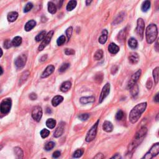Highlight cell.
Here are the masks:
<instances>
[{
    "label": "cell",
    "mask_w": 159,
    "mask_h": 159,
    "mask_svg": "<svg viewBox=\"0 0 159 159\" xmlns=\"http://www.w3.org/2000/svg\"><path fill=\"white\" fill-rule=\"evenodd\" d=\"M147 132V129L146 127H143L135 134L134 139L128 147V152H132L142 142L143 139L146 137Z\"/></svg>",
    "instance_id": "6da1fadb"
},
{
    "label": "cell",
    "mask_w": 159,
    "mask_h": 159,
    "mask_svg": "<svg viewBox=\"0 0 159 159\" xmlns=\"http://www.w3.org/2000/svg\"><path fill=\"white\" fill-rule=\"evenodd\" d=\"M147 107V103H142L136 105L133 109L131 110L129 114V119L131 123L134 124L138 121L141 116L142 114L145 111Z\"/></svg>",
    "instance_id": "7a4b0ae2"
},
{
    "label": "cell",
    "mask_w": 159,
    "mask_h": 159,
    "mask_svg": "<svg viewBox=\"0 0 159 159\" xmlns=\"http://www.w3.org/2000/svg\"><path fill=\"white\" fill-rule=\"evenodd\" d=\"M146 40L148 44H152L157 39L158 35L157 26L155 24H151L148 26L146 29Z\"/></svg>",
    "instance_id": "3957f363"
},
{
    "label": "cell",
    "mask_w": 159,
    "mask_h": 159,
    "mask_svg": "<svg viewBox=\"0 0 159 159\" xmlns=\"http://www.w3.org/2000/svg\"><path fill=\"white\" fill-rule=\"evenodd\" d=\"M12 101L10 98L4 99L0 104V111L1 113L6 115L9 113L11 108Z\"/></svg>",
    "instance_id": "277c9868"
},
{
    "label": "cell",
    "mask_w": 159,
    "mask_h": 159,
    "mask_svg": "<svg viewBox=\"0 0 159 159\" xmlns=\"http://www.w3.org/2000/svg\"><path fill=\"white\" fill-rule=\"evenodd\" d=\"M159 152V143H156L154 144L150 150L141 159H152L158 154Z\"/></svg>",
    "instance_id": "5b68a950"
},
{
    "label": "cell",
    "mask_w": 159,
    "mask_h": 159,
    "mask_svg": "<svg viewBox=\"0 0 159 159\" xmlns=\"http://www.w3.org/2000/svg\"><path fill=\"white\" fill-rule=\"evenodd\" d=\"M98 123L99 121H97L96 123H95V124L92 126V127L89 129V131H88V132L87 135H86V136L85 139L86 142H89L92 141V140L95 139L96 135L97 127H98Z\"/></svg>",
    "instance_id": "8992f818"
},
{
    "label": "cell",
    "mask_w": 159,
    "mask_h": 159,
    "mask_svg": "<svg viewBox=\"0 0 159 159\" xmlns=\"http://www.w3.org/2000/svg\"><path fill=\"white\" fill-rule=\"evenodd\" d=\"M145 28V22L142 18H139L137 20V25L136 28V32L137 35L140 40H142L143 36V31Z\"/></svg>",
    "instance_id": "52a82bcc"
},
{
    "label": "cell",
    "mask_w": 159,
    "mask_h": 159,
    "mask_svg": "<svg viewBox=\"0 0 159 159\" xmlns=\"http://www.w3.org/2000/svg\"><path fill=\"white\" fill-rule=\"evenodd\" d=\"M53 35H54V31H51L49 32V33L46 35V37H45L44 39H43V41L42 42L41 44L40 45L38 49L39 50L42 51L48 44H49V42H50L51 39H52Z\"/></svg>",
    "instance_id": "ba28073f"
},
{
    "label": "cell",
    "mask_w": 159,
    "mask_h": 159,
    "mask_svg": "<svg viewBox=\"0 0 159 159\" xmlns=\"http://www.w3.org/2000/svg\"><path fill=\"white\" fill-rule=\"evenodd\" d=\"M42 116V110L40 106H35L32 109V117L37 122L40 121Z\"/></svg>",
    "instance_id": "9c48e42d"
},
{
    "label": "cell",
    "mask_w": 159,
    "mask_h": 159,
    "mask_svg": "<svg viewBox=\"0 0 159 159\" xmlns=\"http://www.w3.org/2000/svg\"><path fill=\"white\" fill-rule=\"evenodd\" d=\"M26 60H27V56L25 54L19 55L15 60V65L18 69H22L25 66Z\"/></svg>",
    "instance_id": "30bf717a"
},
{
    "label": "cell",
    "mask_w": 159,
    "mask_h": 159,
    "mask_svg": "<svg viewBox=\"0 0 159 159\" xmlns=\"http://www.w3.org/2000/svg\"><path fill=\"white\" fill-rule=\"evenodd\" d=\"M109 92H110V84L109 83H106L104 87L103 88V89L101 91V95H100V100H99V103H102L103 100L109 95Z\"/></svg>",
    "instance_id": "8fae6325"
},
{
    "label": "cell",
    "mask_w": 159,
    "mask_h": 159,
    "mask_svg": "<svg viewBox=\"0 0 159 159\" xmlns=\"http://www.w3.org/2000/svg\"><path fill=\"white\" fill-rule=\"evenodd\" d=\"M140 75H141V70H139L138 71H137L134 75H132V76L131 77V78L129 82V85H128V87L129 88H131L132 86L134 85L135 84H136L137 81H138L139 78H140Z\"/></svg>",
    "instance_id": "7c38bea8"
},
{
    "label": "cell",
    "mask_w": 159,
    "mask_h": 159,
    "mask_svg": "<svg viewBox=\"0 0 159 159\" xmlns=\"http://www.w3.org/2000/svg\"><path fill=\"white\" fill-rule=\"evenodd\" d=\"M55 70V67L54 65H49L46 68V70L44 71L42 74L41 77L42 78H47L54 72Z\"/></svg>",
    "instance_id": "4fadbf2b"
},
{
    "label": "cell",
    "mask_w": 159,
    "mask_h": 159,
    "mask_svg": "<svg viewBox=\"0 0 159 159\" xmlns=\"http://www.w3.org/2000/svg\"><path fill=\"white\" fill-rule=\"evenodd\" d=\"M129 62L132 64H135L138 62L139 60V55L135 52H132L129 54Z\"/></svg>",
    "instance_id": "5bb4252c"
},
{
    "label": "cell",
    "mask_w": 159,
    "mask_h": 159,
    "mask_svg": "<svg viewBox=\"0 0 159 159\" xmlns=\"http://www.w3.org/2000/svg\"><path fill=\"white\" fill-rule=\"evenodd\" d=\"M103 130L107 132H111L113 129V126H112V123L109 121H104L103 125Z\"/></svg>",
    "instance_id": "9a60e30c"
},
{
    "label": "cell",
    "mask_w": 159,
    "mask_h": 159,
    "mask_svg": "<svg viewBox=\"0 0 159 159\" xmlns=\"http://www.w3.org/2000/svg\"><path fill=\"white\" fill-rule=\"evenodd\" d=\"M108 50L112 54H116L118 53L119 50V47L116 44H114V43H111V44L109 45Z\"/></svg>",
    "instance_id": "2e32d148"
},
{
    "label": "cell",
    "mask_w": 159,
    "mask_h": 159,
    "mask_svg": "<svg viewBox=\"0 0 159 159\" xmlns=\"http://www.w3.org/2000/svg\"><path fill=\"white\" fill-rule=\"evenodd\" d=\"M64 124H61L60 125H59V126H58L57 128V129L54 132V135L55 137H58L61 136V135H62V134L64 133Z\"/></svg>",
    "instance_id": "e0dca14e"
},
{
    "label": "cell",
    "mask_w": 159,
    "mask_h": 159,
    "mask_svg": "<svg viewBox=\"0 0 159 159\" xmlns=\"http://www.w3.org/2000/svg\"><path fill=\"white\" fill-rule=\"evenodd\" d=\"M108 39V31L104 29L102 31L101 35L99 38V42L101 44H104L106 42Z\"/></svg>",
    "instance_id": "ac0fdd59"
},
{
    "label": "cell",
    "mask_w": 159,
    "mask_h": 159,
    "mask_svg": "<svg viewBox=\"0 0 159 159\" xmlns=\"http://www.w3.org/2000/svg\"><path fill=\"white\" fill-rule=\"evenodd\" d=\"M63 100H64V98L62 96H56L52 99V104L55 107V106H57L58 104H60V103H61L63 101Z\"/></svg>",
    "instance_id": "d6986e66"
},
{
    "label": "cell",
    "mask_w": 159,
    "mask_h": 159,
    "mask_svg": "<svg viewBox=\"0 0 159 159\" xmlns=\"http://www.w3.org/2000/svg\"><path fill=\"white\" fill-rule=\"evenodd\" d=\"M35 25H36L35 21H34V20H31V21H28V22L26 23L25 27H24V29H25L26 31H30L31 29H32L35 27Z\"/></svg>",
    "instance_id": "ffe728a7"
},
{
    "label": "cell",
    "mask_w": 159,
    "mask_h": 159,
    "mask_svg": "<svg viewBox=\"0 0 159 159\" xmlns=\"http://www.w3.org/2000/svg\"><path fill=\"white\" fill-rule=\"evenodd\" d=\"M72 86V83L70 81H67L63 83L60 86V90L62 92H67L70 89Z\"/></svg>",
    "instance_id": "44dd1931"
},
{
    "label": "cell",
    "mask_w": 159,
    "mask_h": 159,
    "mask_svg": "<svg viewBox=\"0 0 159 159\" xmlns=\"http://www.w3.org/2000/svg\"><path fill=\"white\" fill-rule=\"evenodd\" d=\"M95 97L94 96H88V97H82L80 98V101L81 104H85L87 103H92L95 101Z\"/></svg>",
    "instance_id": "7402d4cb"
},
{
    "label": "cell",
    "mask_w": 159,
    "mask_h": 159,
    "mask_svg": "<svg viewBox=\"0 0 159 159\" xmlns=\"http://www.w3.org/2000/svg\"><path fill=\"white\" fill-rule=\"evenodd\" d=\"M18 17V13L17 12L13 11L11 12L8 14L7 15V20H8L10 22H14L17 19Z\"/></svg>",
    "instance_id": "603a6c76"
},
{
    "label": "cell",
    "mask_w": 159,
    "mask_h": 159,
    "mask_svg": "<svg viewBox=\"0 0 159 159\" xmlns=\"http://www.w3.org/2000/svg\"><path fill=\"white\" fill-rule=\"evenodd\" d=\"M12 42V45L15 47H18L22 43V38L19 36H16L13 39Z\"/></svg>",
    "instance_id": "cb8c5ba5"
},
{
    "label": "cell",
    "mask_w": 159,
    "mask_h": 159,
    "mask_svg": "<svg viewBox=\"0 0 159 159\" xmlns=\"http://www.w3.org/2000/svg\"><path fill=\"white\" fill-rule=\"evenodd\" d=\"M48 10L49 13L51 14H55L57 11V8L55 6V4H54L52 2H49L48 3Z\"/></svg>",
    "instance_id": "d4e9b609"
},
{
    "label": "cell",
    "mask_w": 159,
    "mask_h": 159,
    "mask_svg": "<svg viewBox=\"0 0 159 159\" xmlns=\"http://www.w3.org/2000/svg\"><path fill=\"white\" fill-rule=\"evenodd\" d=\"M128 44H129V46L132 49H136L137 47V41L134 38H131L128 41Z\"/></svg>",
    "instance_id": "484cf974"
},
{
    "label": "cell",
    "mask_w": 159,
    "mask_h": 159,
    "mask_svg": "<svg viewBox=\"0 0 159 159\" xmlns=\"http://www.w3.org/2000/svg\"><path fill=\"white\" fill-rule=\"evenodd\" d=\"M77 6V1H74V0H72V1H69V3L67 4V10L69 11H71L76 7Z\"/></svg>",
    "instance_id": "4316f807"
},
{
    "label": "cell",
    "mask_w": 159,
    "mask_h": 159,
    "mask_svg": "<svg viewBox=\"0 0 159 159\" xmlns=\"http://www.w3.org/2000/svg\"><path fill=\"white\" fill-rule=\"evenodd\" d=\"M46 125L50 129H53L55 127V125H56V121L54 119H49L47 121H46Z\"/></svg>",
    "instance_id": "83f0119b"
},
{
    "label": "cell",
    "mask_w": 159,
    "mask_h": 159,
    "mask_svg": "<svg viewBox=\"0 0 159 159\" xmlns=\"http://www.w3.org/2000/svg\"><path fill=\"white\" fill-rule=\"evenodd\" d=\"M15 154L17 157V159H22L23 158V152L21 148L16 147L14 149Z\"/></svg>",
    "instance_id": "f1b7e54d"
},
{
    "label": "cell",
    "mask_w": 159,
    "mask_h": 159,
    "mask_svg": "<svg viewBox=\"0 0 159 159\" xmlns=\"http://www.w3.org/2000/svg\"><path fill=\"white\" fill-rule=\"evenodd\" d=\"M130 89H131V93L132 96H137L139 92L138 85H137V84H135L134 85L132 86Z\"/></svg>",
    "instance_id": "f546056e"
},
{
    "label": "cell",
    "mask_w": 159,
    "mask_h": 159,
    "mask_svg": "<svg viewBox=\"0 0 159 159\" xmlns=\"http://www.w3.org/2000/svg\"><path fill=\"white\" fill-rule=\"evenodd\" d=\"M29 75V72L28 71H26L25 72L22 73V76H21V78H20V81H19V84H22V83H24V81H26V80L27 79Z\"/></svg>",
    "instance_id": "4dcf8cb0"
},
{
    "label": "cell",
    "mask_w": 159,
    "mask_h": 159,
    "mask_svg": "<svg viewBox=\"0 0 159 159\" xmlns=\"http://www.w3.org/2000/svg\"><path fill=\"white\" fill-rule=\"evenodd\" d=\"M103 56V50L100 49V50H98L95 52V55H94V58H95L96 60H99L101 59Z\"/></svg>",
    "instance_id": "1f68e13d"
},
{
    "label": "cell",
    "mask_w": 159,
    "mask_h": 159,
    "mask_svg": "<svg viewBox=\"0 0 159 159\" xmlns=\"http://www.w3.org/2000/svg\"><path fill=\"white\" fill-rule=\"evenodd\" d=\"M150 2L149 1H146L143 3L142 5V10L143 12H146L150 8Z\"/></svg>",
    "instance_id": "d6a6232c"
},
{
    "label": "cell",
    "mask_w": 159,
    "mask_h": 159,
    "mask_svg": "<svg viewBox=\"0 0 159 159\" xmlns=\"http://www.w3.org/2000/svg\"><path fill=\"white\" fill-rule=\"evenodd\" d=\"M46 32L45 31H42L40 32L39 34L37 35L36 37H35V41L37 42H40L42 40H43L44 39L45 37H46Z\"/></svg>",
    "instance_id": "836d02e7"
},
{
    "label": "cell",
    "mask_w": 159,
    "mask_h": 159,
    "mask_svg": "<svg viewBox=\"0 0 159 159\" xmlns=\"http://www.w3.org/2000/svg\"><path fill=\"white\" fill-rule=\"evenodd\" d=\"M158 70L159 68L156 67L154 70V71H153V77H154V81H155L156 84L158 83Z\"/></svg>",
    "instance_id": "e575fe53"
},
{
    "label": "cell",
    "mask_w": 159,
    "mask_h": 159,
    "mask_svg": "<svg viewBox=\"0 0 159 159\" xmlns=\"http://www.w3.org/2000/svg\"><path fill=\"white\" fill-rule=\"evenodd\" d=\"M124 13H120L118 15V16L117 17L116 19L115 20V21H114V23H115V24H119V23L121 22V21H123V19H124Z\"/></svg>",
    "instance_id": "d590c367"
},
{
    "label": "cell",
    "mask_w": 159,
    "mask_h": 159,
    "mask_svg": "<svg viewBox=\"0 0 159 159\" xmlns=\"http://www.w3.org/2000/svg\"><path fill=\"white\" fill-rule=\"evenodd\" d=\"M125 39H126V31L125 30L121 31V32L119 33L118 35V40L119 41L121 42V41H124Z\"/></svg>",
    "instance_id": "8d00e7d4"
},
{
    "label": "cell",
    "mask_w": 159,
    "mask_h": 159,
    "mask_svg": "<svg viewBox=\"0 0 159 159\" xmlns=\"http://www.w3.org/2000/svg\"><path fill=\"white\" fill-rule=\"evenodd\" d=\"M83 153H84V151H83V149H78L74 152L73 154V157L75 158H80L81 157V156L83 155Z\"/></svg>",
    "instance_id": "74e56055"
},
{
    "label": "cell",
    "mask_w": 159,
    "mask_h": 159,
    "mask_svg": "<svg viewBox=\"0 0 159 159\" xmlns=\"http://www.w3.org/2000/svg\"><path fill=\"white\" fill-rule=\"evenodd\" d=\"M55 147V143L54 142H49L46 143V145L45 146V149L46 150H50L53 149Z\"/></svg>",
    "instance_id": "f35d334b"
},
{
    "label": "cell",
    "mask_w": 159,
    "mask_h": 159,
    "mask_svg": "<svg viewBox=\"0 0 159 159\" xmlns=\"http://www.w3.org/2000/svg\"><path fill=\"white\" fill-rule=\"evenodd\" d=\"M49 134H50V131L48 129H44L41 131V135L42 138H46L49 136Z\"/></svg>",
    "instance_id": "ab89813d"
},
{
    "label": "cell",
    "mask_w": 159,
    "mask_h": 159,
    "mask_svg": "<svg viewBox=\"0 0 159 159\" xmlns=\"http://www.w3.org/2000/svg\"><path fill=\"white\" fill-rule=\"evenodd\" d=\"M123 118H124V112L121 110L118 111V112L116 113V119L118 120V121H120V120H121Z\"/></svg>",
    "instance_id": "60d3db41"
},
{
    "label": "cell",
    "mask_w": 159,
    "mask_h": 159,
    "mask_svg": "<svg viewBox=\"0 0 159 159\" xmlns=\"http://www.w3.org/2000/svg\"><path fill=\"white\" fill-rule=\"evenodd\" d=\"M65 42V37L64 35H61L57 39V43L58 46H62V45L64 44Z\"/></svg>",
    "instance_id": "b9f144b4"
},
{
    "label": "cell",
    "mask_w": 159,
    "mask_h": 159,
    "mask_svg": "<svg viewBox=\"0 0 159 159\" xmlns=\"http://www.w3.org/2000/svg\"><path fill=\"white\" fill-rule=\"evenodd\" d=\"M32 7H33V4H32L31 3H28L26 5L25 7H24V13H27V12H29V11L32 10Z\"/></svg>",
    "instance_id": "7bdbcfd3"
},
{
    "label": "cell",
    "mask_w": 159,
    "mask_h": 159,
    "mask_svg": "<svg viewBox=\"0 0 159 159\" xmlns=\"http://www.w3.org/2000/svg\"><path fill=\"white\" fill-rule=\"evenodd\" d=\"M89 115L88 114H81L78 116V118L81 121H86L89 118Z\"/></svg>",
    "instance_id": "ee69618b"
},
{
    "label": "cell",
    "mask_w": 159,
    "mask_h": 159,
    "mask_svg": "<svg viewBox=\"0 0 159 159\" xmlns=\"http://www.w3.org/2000/svg\"><path fill=\"white\" fill-rule=\"evenodd\" d=\"M12 46H13V45H12V42L10 40L7 39L4 41V47L5 49H10V47H11Z\"/></svg>",
    "instance_id": "f6af8a7d"
},
{
    "label": "cell",
    "mask_w": 159,
    "mask_h": 159,
    "mask_svg": "<svg viewBox=\"0 0 159 159\" xmlns=\"http://www.w3.org/2000/svg\"><path fill=\"white\" fill-rule=\"evenodd\" d=\"M72 32H73V28L72 27H69L67 30H66V35H67V37L69 39H70L71 36H72Z\"/></svg>",
    "instance_id": "bcb514c9"
},
{
    "label": "cell",
    "mask_w": 159,
    "mask_h": 159,
    "mask_svg": "<svg viewBox=\"0 0 159 159\" xmlns=\"http://www.w3.org/2000/svg\"><path fill=\"white\" fill-rule=\"evenodd\" d=\"M69 67V64H64L62 65V66L59 68V72H64V71H65Z\"/></svg>",
    "instance_id": "7dc6e473"
},
{
    "label": "cell",
    "mask_w": 159,
    "mask_h": 159,
    "mask_svg": "<svg viewBox=\"0 0 159 159\" xmlns=\"http://www.w3.org/2000/svg\"><path fill=\"white\" fill-rule=\"evenodd\" d=\"M65 54L67 55H72L75 54V52L73 49H66L65 50Z\"/></svg>",
    "instance_id": "c3c4849f"
},
{
    "label": "cell",
    "mask_w": 159,
    "mask_h": 159,
    "mask_svg": "<svg viewBox=\"0 0 159 159\" xmlns=\"http://www.w3.org/2000/svg\"><path fill=\"white\" fill-rule=\"evenodd\" d=\"M146 86L147 88V89H151V88H152V80H151V79H149V80L147 81V82L146 83Z\"/></svg>",
    "instance_id": "681fc988"
},
{
    "label": "cell",
    "mask_w": 159,
    "mask_h": 159,
    "mask_svg": "<svg viewBox=\"0 0 159 159\" xmlns=\"http://www.w3.org/2000/svg\"><path fill=\"white\" fill-rule=\"evenodd\" d=\"M104 158V155L101 153H99L96 155L94 157L93 159H103Z\"/></svg>",
    "instance_id": "f907efd6"
},
{
    "label": "cell",
    "mask_w": 159,
    "mask_h": 159,
    "mask_svg": "<svg viewBox=\"0 0 159 159\" xmlns=\"http://www.w3.org/2000/svg\"><path fill=\"white\" fill-rule=\"evenodd\" d=\"M37 98V95L35 93H32L29 95V98H30L31 100H35Z\"/></svg>",
    "instance_id": "816d5d0a"
},
{
    "label": "cell",
    "mask_w": 159,
    "mask_h": 159,
    "mask_svg": "<svg viewBox=\"0 0 159 159\" xmlns=\"http://www.w3.org/2000/svg\"><path fill=\"white\" fill-rule=\"evenodd\" d=\"M60 156V152L59 151H55L53 154V157L54 158H57Z\"/></svg>",
    "instance_id": "f5cc1de1"
},
{
    "label": "cell",
    "mask_w": 159,
    "mask_h": 159,
    "mask_svg": "<svg viewBox=\"0 0 159 159\" xmlns=\"http://www.w3.org/2000/svg\"><path fill=\"white\" fill-rule=\"evenodd\" d=\"M118 66H116V65L113 66V67H112V69H111V73L112 74H115L117 72H118Z\"/></svg>",
    "instance_id": "db71d44e"
},
{
    "label": "cell",
    "mask_w": 159,
    "mask_h": 159,
    "mask_svg": "<svg viewBox=\"0 0 159 159\" xmlns=\"http://www.w3.org/2000/svg\"><path fill=\"white\" fill-rule=\"evenodd\" d=\"M110 159H122V157H121V156L119 155V154H117L114 156H112V157Z\"/></svg>",
    "instance_id": "11a10c76"
},
{
    "label": "cell",
    "mask_w": 159,
    "mask_h": 159,
    "mask_svg": "<svg viewBox=\"0 0 159 159\" xmlns=\"http://www.w3.org/2000/svg\"><path fill=\"white\" fill-rule=\"evenodd\" d=\"M154 101H155V102H157V103H158V102L159 101V98H158V94L157 93V95H156V96L155 97H154Z\"/></svg>",
    "instance_id": "9f6ffc18"
},
{
    "label": "cell",
    "mask_w": 159,
    "mask_h": 159,
    "mask_svg": "<svg viewBox=\"0 0 159 159\" xmlns=\"http://www.w3.org/2000/svg\"><path fill=\"white\" fill-rule=\"evenodd\" d=\"M47 55H44V56L42 57L41 58V61L42 62V61H44V60H46V59H47Z\"/></svg>",
    "instance_id": "6f0895ef"
},
{
    "label": "cell",
    "mask_w": 159,
    "mask_h": 159,
    "mask_svg": "<svg viewBox=\"0 0 159 159\" xmlns=\"http://www.w3.org/2000/svg\"><path fill=\"white\" fill-rule=\"evenodd\" d=\"M3 73V70L2 67H1V66H0V75H2Z\"/></svg>",
    "instance_id": "680465c9"
},
{
    "label": "cell",
    "mask_w": 159,
    "mask_h": 159,
    "mask_svg": "<svg viewBox=\"0 0 159 159\" xmlns=\"http://www.w3.org/2000/svg\"><path fill=\"white\" fill-rule=\"evenodd\" d=\"M3 54V52L2 49H1V48H0V57H2Z\"/></svg>",
    "instance_id": "91938a15"
},
{
    "label": "cell",
    "mask_w": 159,
    "mask_h": 159,
    "mask_svg": "<svg viewBox=\"0 0 159 159\" xmlns=\"http://www.w3.org/2000/svg\"><path fill=\"white\" fill-rule=\"evenodd\" d=\"M91 3H92V1H86V5H89V4Z\"/></svg>",
    "instance_id": "94428289"
},
{
    "label": "cell",
    "mask_w": 159,
    "mask_h": 159,
    "mask_svg": "<svg viewBox=\"0 0 159 159\" xmlns=\"http://www.w3.org/2000/svg\"><path fill=\"white\" fill-rule=\"evenodd\" d=\"M51 110H50V109H49V108H47V113H51Z\"/></svg>",
    "instance_id": "6125c7cd"
},
{
    "label": "cell",
    "mask_w": 159,
    "mask_h": 159,
    "mask_svg": "<svg viewBox=\"0 0 159 159\" xmlns=\"http://www.w3.org/2000/svg\"><path fill=\"white\" fill-rule=\"evenodd\" d=\"M2 148H3V146H0V150L2 149Z\"/></svg>",
    "instance_id": "be15d7a7"
},
{
    "label": "cell",
    "mask_w": 159,
    "mask_h": 159,
    "mask_svg": "<svg viewBox=\"0 0 159 159\" xmlns=\"http://www.w3.org/2000/svg\"><path fill=\"white\" fill-rule=\"evenodd\" d=\"M42 159H46V158H42Z\"/></svg>",
    "instance_id": "e7e4bbea"
}]
</instances>
